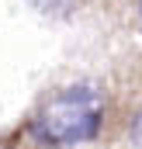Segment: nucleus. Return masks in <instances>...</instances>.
<instances>
[{
	"instance_id": "nucleus-1",
	"label": "nucleus",
	"mask_w": 142,
	"mask_h": 149,
	"mask_svg": "<svg viewBox=\"0 0 142 149\" xmlns=\"http://www.w3.org/2000/svg\"><path fill=\"white\" fill-rule=\"evenodd\" d=\"M104 118V101L94 87H66L52 94L35 114V135L49 146H80L97 139Z\"/></svg>"
},
{
	"instance_id": "nucleus-2",
	"label": "nucleus",
	"mask_w": 142,
	"mask_h": 149,
	"mask_svg": "<svg viewBox=\"0 0 142 149\" xmlns=\"http://www.w3.org/2000/svg\"><path fill=\"white\" fill-rule=\"evenodd\" d=\"M28 3H31V7H38V10H59L66 0H28Z\"/></svg>"
}]
</instances>
